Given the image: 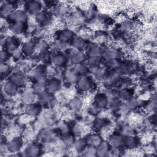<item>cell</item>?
I'll return each instance as SVG.
<instances>
[{"label":"cell","mask_w":157,"mask_h":157,"mask_svg":"<svg viewBox=\"0 0 157 157\" xmlns=\"http://www.w3.org/2000/svg\"><path fill=\"white\" fill-rule=\"evenodd\" d=\"M20 45L19 40L13 36H9L4 39V50L8 52H15L17 50Z\"/></svg>","instance_id":"6da1fadb"},{"label":"cell","mask_w":157,"mask_h":157,"mask_svg":"<svg viewBox=\"0 0 157 157\" xmlns=\"http://www.w3.org/2000/svg\"><path fill=\"white\" fill-rule=\"evenodd\" d=\"M22 146V141L19 138H14L10 140L6 145L7 149L11 153H16L19 151Z\"/></svg>","instance_id":"7a4b0ae2"},{"label":"cell","mask_w":157,"mask_h":157,"mask_svg":"<svg viewBox=\"0 0 157 157\" xmlns=\"http://www.w3.org/2000/svg\"><path fill=\"white\" fill-rule=\"evenodd\" d=\"M77 83L78 88L82 91H88L92 86V83L90 79L87 77H83L79 78Z\"/></svg>","instance_id":"3957f363"},{"label":"cell","mask_w":157,"mask_h":157,"mask_svg":"<svg viewBox=\"0 0 157 157\" xmlns=\"http://www.w3.org/2000/svg\"><path fill=\"white\" fill-rule=\"evenodd\" d=\"M36 44L32 41V40H29L26 42L21 47V52L22 53L26 55V56H30L33 55L36 49Z\"/></svg>","instance_id":"277c9868"},{"label":"cell","mask_w":157,"mask_h":157,"mask_svg":"<svg viewBox=\"0 0 157 157\" xmlns=\"http://www.w3.org/2000/svg\"><path fill=\"white\" fill-rule=\"evenodd\" d=\"M42 5L40 3L36 1H30L26 4V9L32 14H37L41 11Z\"/></svg>","instance_id":"5b68a950"},{"label":"cell","mask_w":157,"mask_h":157,"mask_svg":"<svg viewBox=\"0 0 157 157\" xmlns=\"http://www.w3.org/2000/svg\"><path fill=\"white\" fill-rule=\"evenodd\" d=\"M61 88V82L60 81L55 78L50 79L47 84V91L53 93L58 91Z\"/></svg>","instance_id":"8992f818"},{"label":"cell","mask_w":157,"mask_h":157,"mask_svg":"<svg viewBox=\"0 0 157 157\" xmlns=\"http://www.w3.org/2000/svg\"><path fill=\"white\" fill-rule=\"evenodd\" d=\"M3 90L6 94L12 96H14L18 91V86L10 81L7 82L3 86Z\"/></svg>","instance_id":"52a82bcc"},{"label":"cell","mask_w":157,"mask_h":157,"mask_svg":"<svg viewBox=\"0 0 157 157\" xmlns=\"http://www.w3.org/2000/svg\"><path fill=\"white\" fill-rule=\"evenodd\" d=\"M94 102L96 106L99 109L105 108L108 104L107 98L104 94H98L94 97Z\"/></svg>","instance_id":"ba28073f"},{"label":"cell","mask_w":157,"mask_h":157,"mask_svg":"<svg viewBox=\"0 0 157 157\" xmlns=\"http://www.w3.org/2000/svg\"><path fill=\"white\" fill-rule=\"evenodd\" d=\"M10 29L13 34H20L23 33L26 29L25 23L20 21H14L10 26Z\"/></svg>","instance_id":"9c48e42d"},{"label":"cell","mask_w":157,"mask_h":157,"mask_svg":"<svg viewBox=\"0 0 157 157\" xmlns=\"http://www.w3.org/2000/svg\"><path fill=\"white\" fill-rule=\"evenodd\" d=\"M10 81L17 86H21L25 83V77L23 74L15 72L10 76Z\"/></svg>","instance_id":"30bf717a"},{"label":"cell","mask_w":157,"mask_h":157,"mask_svg":"<svg viewBox=\"0 0 157 157\" xmlns=\"http://www.w3.org/2000/svg\"><path fill=\"white\" fill-rule=\"evenodd\" d=\"M74 34L72 31L69 29H64L58 34V40L63 43L72 40L74 37Z\"/></svg>","instance_id":"8fae6325"},{"label":"cell","mask_w":157,"mask_h":157,"mask_svg":"<svg viewBox=\"0 0 157 157\" xmlns=\"http://www.w3.org/2000/svg\"><path fill=\"white\" fill-rule=\"evenodd\" d=\"M51 60L53 64L56 66H62L67 62V58L62 53L55 54L52 58Z\"/></svg>","instance_id":"7c38bea8"},{"label":"cell","mask_w":157,"mask_h":157,"mask_svg":"<svg viewBox=\"0 0 157 157\" xmlns=\"http://www.w3.org/2000/svg\"><path fill=\"white\" fill-rule=\"evenodd\" d=\"M125 145L129 149H136L139 144V141L136 137L134 136H128L124 139V142Z\"/></svg>","instance_id":"4fadbf2b"},{"label":"cell","mask_w":157,"mask_h":157,"mask_svg":"<svg viewBox=\"0 0 157 157\" xmlns=\"http://www.w3.org/2000/svg\"><path fill=\"white\" fill-rule=\"evenodd\" d=\"M12 17L14 21L25 22L28 18V15L25 11L22 10H17L12 13Z\"/></svg>","instance_id":"5bb4252c"},{"label":"cell","mask_w":157,"mask_h":157,"mask_svg":"<svg viewBox=\"0 0 157 157\" xmlns=\"http://www.w3.org/2000/svg\"><path fill=\"white\" fill-rule=\"evenodd\" d=\"M97 155L98 156H106L110 152L109 144L106 142H102L98 147H96Z\"/></svg>","instance_id":"9a60e30c"},{"label":"cell","mask_w":157,"mask_h":157,"mask_svg":"<svg viewBox=\"0 0 157 157\" xmlns=\"http://www.w3.org/2000/svg\"><path fill=\"white\" fill-rule=\"evenodd\" d=\"M1 13L2 15H12V13L15 11V6L9 2H4L3 5H1Z\"/></svg>","instance_id":"2e32d148"},{"label":"cell","mask_w":157,"mask_h":157,"mask_svg":"<svg viewBox=\"0 0 157 157\" xmlns=\"http://www.w3.org/2000/svg\"><path fill=\"white\" fill-rule=\"evenodd\" d=\"M40 111V105L37 104H29L26 108V112L30 116H36Z\"/></svg>","instance_id":"e0dca14e"},{"label":"cell","mask_w":157,"mask_h":157,"mask_svg":"<svg viewBox=\"0 0 157 157\" xmlns=\"http://www.w3.org/2000/svg\"><path fill=\"white\" fill-rule=\"evenodd\" d=\"M85 59V56L84 53L82 52L77 51L74 52L71 57V61L72 63L76 64L78 63H82Z\"/></svg>","instance_id":"ac0fdd59"},{"label":"cell","mask_w":157,"mask_h":157,"mask_svg":"<svg viewBox=\"0 0 157 157\" xmlns=\"http://www.w3.org/2000/svg\"><path fill=\"white\" fill-rule=\"evenodd\" d=\"M35 20L39 25H45L48 20V13L45 11H40L36 14Z\"/></svg>","instance_id":"d6986e66"},{"label":"cell","mask_w":157,"mask_h":157,"mask_svg":"<svg viewBox=\"0 0 157 157\" xmlns=\"http://www.w3.org/2000/svg\"><path fill=\"white\" fill-rule=\"evenodd\" d=\"M40 153V148L36 144H31L29 145L25 150L26 156H35L39 155Z\"/></svg>","instance_id":"ffe728a7"},{"label":"cell","mask_w":157,"mask_h":157,"mask_svg":"<svg viewBox=\"0 0 157 157\" xmlns=\"http://www.w3.org/2000/svg\"><path fill=\"white\" fill-rule=\"evenodd\" d=\"M86 142L89 145L97 147L102 142V139L100 136H99L98 134H94L88 137L86 140Z\"/></svg>","instance_id":"44dd1931"},{"label":"cell","mask_w":157,"mask_h":157,"mask_svg":"<svg viewBox=\"0 0 157 157\" xmlns=\"http://www.w3.org/2000/svg\"><path fill=\"white\" fill-rule=\"evenodd\" d=\"M109 142L112 145L117 147L123 143L124 139L120 134H112L110 136Z\"/></svg>","instance_id":"7402d4cb"},{"label":"cell","mask_w":157,"mask_h":157,"mask_svg":"<svg viewBox=\"0 0 157 157\" xmlns=\"http://www.w3.org/2000/svg\"><path fill=\"white\" fill-rule=\"evenodd\" d=\"M45 74V70L41 66L36 67L32 71V76L36 80L40 81L43 79V77Z\"/></svg>","instance_id":"603a6c76"},{"label":"cell","mask_w":157,"mask_h":157,"mask_svg":"<svg viewBox=\"0 0 157 157\" xmlns=\"http://www.w3.org/2000/svg\"><path fill=\"white\" fill-rule=\"evenodd\" d=\"M71 44L74 48L80 49L84 47V45H85V42L82 37L75 36L71 40Z\"/></svg>","instance_id":"cb8c5ba5"},{"label":"cell","mask_w":157,"mask_h":157,"mask_svg":"<svg viewBox=\"0 0 157 157\" xmlns=\"http://www.w3.org/2000/svg\"><path fill=\"white\" fill-rule=\"evenodd\" d=\"M69 107L72 110H79L82 105V102L80 100V99H79L78 98H72L69 103Z\"/></svg>","instance_id":"d4e9b609"},{"label":"cell","mask_w":157,"mask_h":157,"mask_svg":"<svg viewBox=\"0 0 157 157\" xmlns=\"http://www.w3.org/2000/svg\"><path fill=\"white\" fill-rule=\"evenodd\" d=\"M66 78L70 83H77L79 80L78 74L74 71H67L66 72Z\"/></svg>","instance_id":"484cf974"},{"label":"cell","mask_w":157,"mask_h":157,"mask_svg":"<svg viewBox=\"0 0 157 157\" xmlns=\"http://www.w3.org/2000/svg\"><path fill=\"white\" fill-rule=\"evenodd\" d=\"M67 8L64 5H61V6L58 5L57 6H55L53 8L54 15L58 17L64 16L67 13Z\"/></svg>","instance_id":"4316f807"},{"label":"cell","mask_w":157,"mask_h":157,"mask_svg":"<svg viewBox=\"0 0 157 157\" xmlns=\"http://www.w3.org/2000/svg\"><path fill=\"white\" fill-rule=\"evenodd\" d=\"M86 140L83 139H79L75 141L74 148L78 152H82L86 147Z\"/></svg>","instance_id":"83f0119b"},{"label":"cell","mask_w":157,"mask_h":157,"mask_svg":"<svg viewBox=\"0 0 157 157\" xmlns=\"http://www.w3.org/2000/svg\"><path fill=\"white\" fill-rule=\"evenodd\" d=\"M51 93L49 92H44L42 91L41 93H39V102L41 104H47L48 102L51 101Z\"/></svg>","instance_id":"f1b7e54d"},{"label":"cell","mask_w":157,"mask_h":157,"mask_svg":"<svg viewBox=\"0 0 157 157\" xmlns=\"http://www.w3.org/2000/svg\"><path fill=\"white\" fill-rule=\"evenodd\" d=\"M84 156H94L97 155V150L96 147H94L93 146L88 145V147H86L82 151Z\"/></svg>","instance_id":"f546056e"},{"label":"cell","mask_w":157,"mask_h":157,"mask_svg":"<svg viewBox=\"0 0 157 157\" xmlns=\"http://www.w3.org/2000/svg\"><path fill=\"white\" fill-rule=\"evenodd\" d=\"M107 126H108V123H107V121L105 119L96 118L94 121V126L96 129H102Z\"/></svg>","instance_id":"4dcf8cb0"},{"label":"cell","mask_w":157,"mask_h":157,"mask_svg":"<svg viewBox=\"0 0 157 157\" xmlns=\"http://www.w3.org/2000/svg\"><path fill=\"white\" fill-rule=\"evenodd\" d=\"M119 96L121 99L127 101L131 98L132 92L131 91V90L128 89H123L120 91Z\"/></svg>","instance_id":"1f68e13d"},{"label":"cell","mask_w":157,"mask_h":157,"mask_svg":"<svg viewBox=\"0 0 157 157\" xmlns=\"http://www.w3.org/2000/svg\"><path fill=\"white\" fill-rule=\"evenodd\" d=\"M100 56H89L87 59V63L91 66H97L101 63Z\"/></svg>","instance_id":"d6a6232c"},{"label":"cell","mask_w":157,"mask_h":157,"mask_svg":"<svg viewBox=\"0 0 157 157\" xmlns=\"http://www.w3.org/2000/svg\"><path fill=\"white\" fill-rule=\"evenodd\" d=\"M139 103L137 99H135V98H130L129 99L126 101V107H128V109H135L136 107H137L139 105Z\"/></svg>","instance_id":"836d02e7"},{"label":"cell","mask_w":157,"mask_h":157,"mask_svg":"<svg viewBox=\"0 0 157 157\" xmlns=\"http://www.w3.org/2000/svg\"><path fill=\"white\" fill-rule=\"evenodd\" d=\"M88 53L89 56H100L102 53V50L98 47H93L90 49Z\"/></svg>","instance_id":"e575fe53"},{"label":"cell","mask_w":157,"mask_h":157,"mask_svg":"<svg viewBox=\"0 0 157 157\" xmlns=\"http://www.w3.org/2000/svg\"><path fill=\"white\" fill-rule=\"evenodd\" d=\"M86 71V66L82 63L76 64L74 66V72L78 74H83Z\"/></svg>","instance_id":"d590c367"},{"label":"cell","mask_w":157,"mask_h":157,"mask_svg":"<svg viewBox=\"0 0 157 157\" xmlns=\"http://www.w3.org/2000/svg\"><path fill=\"white\" fill-rule=\"evenodd\" d=\"M48 43L46 41H40L36 45V49L38 50L39 52H44L47 50L48 48Z\"/></svg>","instance_id":"8d00e7d4"},{"label":"cell","mask_w":157,"mask_h":157,"mask_svg":"<svg viewBox=\"0 0 157 157\" xmlns=\"http://www.w3.org/2000/svg\"><path fill=\"white\" fill-rule=\"evenodd\" d=\"M39 59L44 63H47V61H48V60L51 59L50 56L49 54L47 52V51L42 52L40 53Z\"/></svg>","instance_id":"74e56055"},{"label":"cell","mask_w":157,"mask_h":157,"mask_svg":"<svg viewBox=\"0 0 157 157\" xmlns=\"http://www.w3.org/2000/svg\"><path fill=\"white\" fill-rule=\"evenodd\" d=\"M9 58V52L7 51H6V50H2L1 52V64H3L4 63H5V62L8 60Z\"/></svg>","instance_id":"f35d334b"},{"label":"cell","mask_w":157,"mask_h":157,"mask_svg":"<svg viewBox=\"0 0 157 157\" xmlns=\"http://www.w3.org/2000/svg\"><path fill=\"white\" fill-rule=\"evenodd\" d=\"M61 133L63 135H67L69 132V126L66 123H63L59 126Z\"/></svg>","instance_id":"ab89813d"},{"label":"cell","mask_w":157,"mask_h":157,"mask_svg":"<svg viewBox=\"0 0 157 157\" xmlns=\"http://www.w3.org/2000/svg\"><path fill=\"white\" fill-rule=\"evenodd\" d=\"M34 95L33 94V93L29 91H25V93H24V96L23 98L25 99L26 101H31V100H33V98H34Z\"/></svg>","instance_id":"60d3db41"},{"label":"cell","mask_w":157,"mask_h":157,"mask_svg":"<svg viewBox=\"0 0 157 157\" xmlns=\"http://www.w3.org/2000/svg\"><path fill=\"white\" fill-rule=\"evenodd\" d=\"M119 62L116 59H110L109 61H107V66H109L110 67H117L119 66Z\"/></svg>","instance_id":"b9f144b4"},{"label":"cell","mask_w":157,"mask_h":157,"mask_svg":"<svg viewBox=\"0 0 157 157\" xmlns=\"http://www.w3.org/2000/svg\"><path fill=\"white\" fill-rule=\"evenodd\" d=\"M52 137V132L50 131H45L42 133V138L45 140H49Z\"/></svg>","instance_id":"7bdbcfd3"},{"label":"cell","mask_w":157,"mask_h":157,"mask_svg":"<svg viewBox=\"0 0 157 157\" xmlns=\"http://www.w3.org/2000/svg\"><path fill=\"white\" fill-rule=\"evenodd\" d=\"M120 104V102L118 99H113L111 102H110V105L112 106V108L113 109H116V108H118L119 107Z\"/></svg>","instance_id":"ee69618b"},{"label":"cell","mask_w":157,"mask_h":157,"mask_svg":"<svg viewBox=\"0 0 157 157\" xmlns=\"http://www.w3.org/2000/svg\"><path fill=\"white\" fill-rule=\"evenodd\" d=\"M101 17H103V18H104V19H106V18L105 17V15H101ZM98 18L99 19V20H101L102 19V18L100 17H99Z\"/></svg>","instance_id":"f6af8a7d"}]
</instances>
